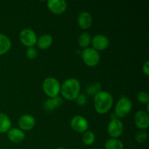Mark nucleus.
I'll list each match as a JSON object with an SVG mask.
<instances>
[{
  "instance_id": "nucleus-25",
  "label": "nucleus",
  "mask_w": 149,
  "mask_h": 149,
  "mask_svg": "<svg viewBox=\"0 0 149 149\" xmlns=\"http://www.w3.org/2000/svg\"><path fill=\"white\" fill-rule=\"evenodd\" d=\"M26 55L27 58L30 60L36 59L38 56V51L35 47H28L26 51Z\"/></svg>"
},
{
  "instance_id": "nucleus-26",
  "label": "nucleus",
  "mask_w": 149,
  "mask_h": 149,
  "mask_svg": "<svg viewBox=\"0 0 149 149\" xmlns=\"http://www.w3.org/2000/svg\"><path fill=\"white\" fill-rule=\"evenodd\" d=\"M76 102L78 105L79 106H84V105L87 103V97L84 95L83 94H79L78 96H77V98L75 99Z\"/></svg>"
},
{
  "instance_id": "nucleus-17",
  "label": "nucleus",
  "mask_w": 149,
  "mask_h": 149,
  "mask_svg": "<svg viewBox=\"0 0 149 149\" xmlns=\"http://www.w3.org/2000/svg\"><path fill=\"white\" fill-rule=\"evenodd\" d=\"M11 47L12 43L10 38L6 35L0 33V56L8 52Z\"/></svg>"
},
{
  "instance_id": "nucleus-13",
  "label": "nucleus",
  "mask_w": 149,
  "mask_h": 149,
  "mask_svg": "<svg viewBox=\"0 0 149 149\" xmlns=\"http://www.w3.org/2000/svg\"><path fill=\"white\" fill-rule=\"evenodd\" d=\"M77 24L82 30L90 29L93 24V17L88 12H81L77 17Z\"/></svg>"
},
{
  "instance_id": "nucleus-5",
  "label": "nucleus",
  "mask_w": 149,
  "mask_h": 149,
  "mask_svg": "<svg viewBox=\"0 0 149 149\" xmlns=\"http://www.w3.org/2000/svg\"><path fill=\"white\" fill-rule=\"evenodd\" d=\"M132 103L128 97H122L115 106V113L119 118H124L130 113Z\"/></svg>"
},
{
  "instance_id": "nucleus-10",
  "label": "nucleus",
  "mask_w": 149,
  "mask_h": 149,
  "mask_svg": "<svg viewBox=\"0 0 149 149\" xmlns=\"http://www.w3.org/2000/svg\"><path fill=\"white\" fill-rule=\"evenodd\" d=\"M134 122L141 130H146L149 125L148 113L145 111H138L134 116Z\"/></svg>"
},
{
  "instance_id": "nucleus-16",
  "label": "nucleus",
  "mask_w": 149,
  "mask_h": 149,
  "mask_svg": "<svg viewBox=\"0 0 149 149\" xmlns=\"http://www.w3.org/2000/svg\"><path fill=\"white\" fill-rule=\"evenodd\" d=\"M52 42H53V38L52 37V36L46 33V34L42 35L39 36V39H37L36 45L39 49H46L52 45Z\"/></svg>"
},
{
  "instance_id": "nucleus-24",
  "label": "nucleus",
  "mask_w": 149,
  "mask_h": 149,
  "mask_svg": "<svg viewBox=\"0 0 149 149\" xmlns=\"http://www.w3.org/2000/svg\"><path fill=\"white\" fill-rule=\"evenodd\" d=\"M148 138V133L146 130H140L135 135V140L139 143H143L145 142Z\"/></svg>"
},
{
  "instance_id": "nucleus-4",
  "label": "nucleus",
  "mask_w": 149,
  "mask_h": 149,
  "mask_svg": "<svg viewBox=\"0 0 149 149\" xmlns=\"http://www.w3.org/2000/svg\"><path fill=\"white\" fill-rule=\"evenodd\" d=\"M81 58L86 65L89 67H95L100 62V54L93 48H86L81 52Z\"/></svg>"
},
{
  "instance_id": "nucleus-7",
  "label": "nucleus",
  "mask_w": 149,
  "mask_h": 149,
  "mask_svg": "<svg viewBox=\"0 0 149 149\" xmlns=\"http://www.w3.org/2000/svg\"><path fill=\"white\" fill-rule=\"evenodd\" d=\"M107 132L111 138H118L124 132V125L119 119H113L108 125Z\"/></svg>"
},
{
  "instance_id": "nucleus-19",
  "label": "nucleus",
  "mask_w": 149,
  "mask_h": 149,
  "mask_svg": "<svg viewBox=\"0 0 149 149\" xmlns=\"http://www.w3.org/2000/svg\"><path fill=\"white\" fill-rule=\"evenodd\" d=\"M105 149H124V144L118 138H110L105 143Z\"/></svg>"
},
{
  "instance_id": "nucleus-2",
  "label": "nucleus",
  "mask_w": 149,
  "mask_h": 149,
  "mask_svg": "<svg viewBox=\"0 0 149 149\" xmlns=\"http://www.w3.org/2000/svg\"><path fill=\"white\" fill-rule=\"evenodd\" d=\"M81 85L77 79L71 78L66 79L61 85V93L63 98L68 100H74L79 95Z\"/></svg>"
},
{
  "instance_id": "nucleus-20",
  "label": "nucleus",
  "mask_w": 149,
  "mask_h": 149,
  "mask_svg": "<svg viewBox=\"0 0 149 149\" xmlns=\"http://www.w3.org/2000/svg\"><path fill=\"white\" fill-rule=\"evenodd\" d=\"M91 41L92 38L90 33L87 32H84L79 36L78 44L81 48L86 49V48H88V47L91 45Z\"/></svg>"
},
{
  "instance_id": "nucleus-12",
  "label": "nucleus",
  "mask_w": 149,
  "mask_h": 149,
  "mask_svg": "<svg viewBox=\"0 0 149 149\" xmlns=\"http://www.w3.org/2000/svg\"><path fill=\"white\" fill-rule=\"evenodd\" d=\"M36 124L33 116L31 114H24L19 119L18 126L22 131H29L33 129Z\"/></svg>"
},
{
  "instance_id": "nucleus-27",
  "label": "nucleus",
  "mask_w": 149,
  "mask_h": 149,
  "mask_svg": "<svg viewBox=\"0 0 149 149\" xmlns=\"http://www.w3.org/2000/svg\"><path fill=\"white\" fill-rule=\"evenodd\" d=\"M143 72L146 74V76H149V61H147L144 63L143 65Z\"/></svg>"
},
{
  "instance_id": "nucleus-23",
  "label": "nucleus",
  "mask_w": 149,
  "mask_h": 149,
  "mask_svg": "<svg viewBox=\"0 0 149 149\" xmlns=\"http://www.w3.org/2000/svg\"><path fill=\"white\" fill-rule=\"evenodd\" d=\"M137 99L138 102L141 104H148L149 103V97L147 92L141 91L137 95Z\"/></svg>"
},
{
  "instance_id": "nucleus-14",
  "label": "nucleus",
  "mask_w": 149,
  "mask_h": 149,
  "mask_svg": "<svg viewBox=\"0 0 149 149\" xmlns=\"http://www.w3.org/2000/svg\"><path fill=\"white\" fill-rule=\"evenodd\" d=\"M25 134L18 128H11L7 132V138L14 143H20L25 140Z\"/></svg>"
},
{
  "instance_id": "nucleus-22",
  "label": "nucleus",
  "mask_w": 149,
  "mask_h": 149,
  "mask_svg": "<svg viewBox=\"0 0 149 149\" xmlns=\"http://www.w3.org/2000/svg\"><path fill=\"white\" fill-rule=\"evenodd\" d=\"M100 84L99 82H95L89 86L87 89V93L90 95H95L98 92L100 91Z\"/></svg>"
},
{
  "instance_id": "nucleus-11",
  "label": "nucleus",
  "mask_w": 149,
  "mask_h": 149,
  "mask_svg": "<svg viewBox=\"0 0 149 149\" xmlns=\"http://www.w3.org/2000/svg\"><path fill=\"white\" fill-rule=\"evenodd\" d=\"M91 44L93 49L97 51H102L109 47L110 41L107 36L102 34H97L92 39Z\"/></svg>"
},
{
  "instance_id": "nucleus-3",
  "label": "nucleus",
  "mask_w": 149,
  "mask_h": 149,
  "mask_svg": "<svg viewBox=\"0 0 149 149\" xmlns=\"http://www.w3.org/2000/svg\"><path fill=\"white\" fill-rule=\"evenodd\" d=\"M42 89L45 94L49 98H52L58 96L61 92V84L55 78L48 77L44 80L42 83Z\"/></svg>"
},
{
  "instance_id": "nucleus-1",
  "label": "nucleus",
  "mask_w": 149,
  "mask_h": 149,
  "mask_svg": "<svg viewBox=\"0 0 149 149\" xmlns=\"http://www.w3.org/2000/svg\"><path fill=\"white\" fill-rule=\"evenodd\" d=\"M113 96L107 91L100 90L94 96L95 110L99 114L108 113L113 106Z\"/></svg>"
},
{
  "instance_id": "nucleus-9",
  "label": "nucleus",
  "mask_w": 149,
  "mask_h": 149,
  "mask_svg": "<svg viewBox=\"0 0 149 149\" xmlns=\"http://www.w3.org/2000/svg\"><path fill=\"white\" fill-rule=\"evenodd\" d=\"M47 7L53 14L61 15L65 13L68 6L64 0H49L47 2Z\"/></svg>"
},
{
  "instance_id": "nucleus-21",
  "label": "nucleus",
  "mask_w": 149,
  "mask_h": 149,
  "mask_svg": "<svg viewBox=\"0 0 149 149\" xmlns=\"http://www.w3.org/2000/svg\"><path fill=\"white\" fill-rule=\"evenodd\" d=\"M82 141L84 145L91 146L95 141V134L91 131H86L84 132L82 136Z\"/></svg>"
},
{
  "instance_id": "nucleus-28",
  "label": "nucleus",
  "mask_w": 149,
  "mask_h": 149,
  "mask_svg": "<svg viewBox=\"0 0 149 149\" xmlns=\"http://www.w3.org/2000/svg\"><path fill=\"white\" fill-rule=\"evenodd\" d=\"M56 149H65V148H64V147H62V146H60V147H58V148H57Z\"/></svg>"
},
{
  "instance_id": "nucleus-29",
  "label": "nucleus",
  "mask_w": 149,
  "mask_h": 149,
  "mask_svg": "<svg viewBox=\"0 0 149 149\" xmlns=\"http://www.w3.org/2000/svg\"><path fill=\"white\" fill-rule=\"evenodd\" d=\"M93 149H98V148H93Z\"/></svg>"
},
{
  "instance_id": "nucleus-8",
  "label": "nucleus",
  "mask_w": 149,
  "mask_h": 149,
  "mask_svg": "<svg viewBox=\"0 0 149 149\" xmlns=\"http://www.w3.org/2000/svg\"><path fill=\"white\" fill-rule=\"evenodd\" d=\"M71 127L74 131L80 133H84L89 127V123L87 119L82 116H75L71 121Z\"/></svg>"
},
{
  "instance_id": "nucleus-18",
  "label": "nucleus",
  "mask_w": 149,
  "mask_h": 149,
  "mask_svg": "<svg viewBox=\"0 0 149 149\" xmlns=\"http://www.w3.org/2000/svg\"><path fill=\"white\" fill-rule=\"evenodd\" d=\"M12 127L10 117L4 113H0V133H6Z\"/></svg>"
},
{
  "instance_id": "nucleus-15",
  "label": "nucleus",
  "mask_w": 149,
  "mask_h": 149,
  "mask_svg": "<svg viewBox=\"0 0 149 149\" xmlns=\"http://www.w3.org/2000/svg\"><path fill=\"white\" fill-rule=\"evenodd\" d=\"M63 101L62 97H59V96L49 98L44 103V109L45 110L51 111H53L54 109L60 107L63 104Z\"/></svg>"
},
{
  "instance_id": "nucleus-6",
  "label": "nucleus",
  "mask_w": 149,
  "mask_h": 149,
  "mask_svg": "<svg viewBox=\"0 0 149 149\" xmlns=\"http://www.w3.org/2000/svg\"><path fill=\"white\" fill-rule=\"evenodd\" d=\"M19 39H20V42L24 46L32 47L35 45H36L38 38L36 33L32 29H24L20 31Z\"/></svg>"
}]
</instances>
